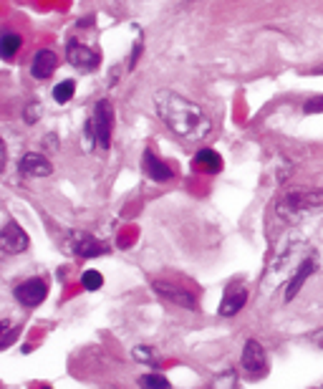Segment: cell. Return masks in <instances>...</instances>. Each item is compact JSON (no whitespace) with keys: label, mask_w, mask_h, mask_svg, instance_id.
<instances>
[{"label":"cell","mask_w":323,"mask_h":389,"mask_svg":"<svg viewBox=\"0 0 323 389\" xmlns=\"http://www.w3.org/2000/svg\"><path fill=\"white\" fill-rule=\"evenodd\" d=\"M66 58H69V64L74 66L76 71H84V74H91V71H96L98 64H101L98 53L79 41H69V46H66Z\"/></svg>","instance_id":"6"},{"label":"cell","mask_w":323,"mask_h":389,"mask_svg":"<svg viewBox=\"0 0 323 389\" xmlns=\"http://www.w3.org/2000/svg\"><path fill=\"white\" fill-rule=\"evenodd\" d=\"M101 283H104V276L98 274V271H94V268H89V271L81 274V286H84L86 291H98L101 288Z\"/></svg>","instance_id":"17"},{"label":"cell","mask_w":323,"mask_h":389,"mask_svg":"<svg viewBox=\"0 0 323 389\" xmlns=\"http://www.w3.org/2000/svg\"><path fill=\"white\" fill-rule=\"evenodd\" d=\"M139 384L147 389H169L172 384L167 382V377H162V374H147V377L139 379Z\"/></svg>","instance_id":"18"},{"label":"cell","mask_w":323,"mask_h":389,"mask_svg":"<svg viewBox=\"0 0 323 389\" xmlns=\"http://www.w3.org/2000/svg\"><path fill=\"white\" fill-rule=\"evenodd\" d=\"M316 268H318L316 258H308V261L300 263L298 271L293 274V278H290L288 286H285V301H293L295 293H298V291L303 288V283H306V281L311 278L313 274H316Z\"/></svg>","instance_id":"13"},{"label":"cell","mask_w":323,"mask_h":389,"mask_svg":"<svg viewBox=\"0 0 323 389\" xmlns=\"http://www.w3.org/2000/svg\"><path fill=\"white\" fill-rule=\"evenodd\" d=\"M13 296H16V301L21 303V306L35 308L38 303L46 301V296H48L46 278H28V281H23V283H18L16 291H13Z\"/></svg>","instance_id":"5"},{"label":"cell","mask_w":323,"mask_h":389,"mask_svg":"<svg viewBox=\"0 0 323 389\" xmlns=\"http://www.w3.org/2000/svg\"><path fill=\"white\" fill-rule=\"evenodd\" d=\"M323 210V190L318 187H288L276 203V215L285 222H300Z\"/></svg>","instance_id":"2"},{"label":"cell","mask_w":323,"mask_h":389,"mask_svg":"<svg viewBox=\"0 0 323 389\" xmlns=\"http://www.w3.org/2000/svg\"><path fill=\"white\" fill-rule=\"evenodd\" d=\"M18 169H21V174H26V177H48V174L53 172V164L48 162L46 154L28 152V154H23V157H21V162H18Z\"/></svg>","instance_id":"9"},{"label":"cell","mask_w":323,"mask_h":389,"mask_svg":"<svg viewBox=\"0 0 323 389\" xmlns=\"http://www.w3.org/2000/svg\"><path fill=\"white\" fill-rule=\"evenodd\" d=\"M154 291L167 303H174V306H182V308H190V311H195V308H197L195 296H192L190 291H185V288H177V286L164 283V281H154Z\"/></svg>","instance_id":"8"},{"label":"cell","mask_w":323,"mask_h":389,"mask_svg":"<svg viewBox=\"0 0 323 389\" xmlns=\"http://www.w3.org/2000/svg\"><path fill=\"white\" fill-rule=\"evenodd\" d=\"M71 250L81 258H96L101 253H106L104 245L98 243L94 235H89V232H74L71 235Z\"/></svg>","instance_id":"11"},{"label":"cell","mask_w":323,"mask_h":389,"mask_svg":"<svg viewBox=\"0 0 323 389\" xmlns=\"http://www.w3.org/2000/svg\"><path fill=\"white\" fill-rule=\"evenodd\" d=\"M134 359H139V361H152V359H154V351H152L149 346H137V349H134Z\"/></svg>","instance_id":"20"},{"label":"cell","mask_w":323,"mask_h":389,"mask_svg":"<svg viewBox=\"0 0 323 389\" xmlns=\"http://www.w3.org/2000/svg\"><path fill=\"white\" fill-rule=\"evenodd\" d=\"M303 111H306V114H318V111H323V96H316V99L306 101Z\"/></svg>","instance_id":"21"},{"label":"cell","mask_w":323,"mask_h":389,"mask_svg":"<svg viewBox=\"0 0 323 389\" xmlns=\"http://www.w3.org/2000/svg\"><path fill=\"white\" fill-rule=\"evenodd\" d=\"M245 303H248V291L242 288V286H230V288L225 291V296H222L217 314L230 319V316L240 314L242 308H245Z\"/></svg>","instance_id":"10"},{"label":"cell","mask_w":323,"mask_h":389,"mask_svg":"<svg viewBox=\"0 0 323 389\" xmlns=\"http://www.w3.org/2000/svg\"><path fill=\"white\" fill-rule=\"evenodd\" d=\"M28 243H30V238L23 227L18 225V222H6V227H3V238H0V245H3L6 253L18 256V253H23V250L28 248Z\"/></svg>","instance_id":"7"},{"label":"cell","mask_w":323,"mask_h":389,"mask_svg":"<svg viewBox=\"0 0 323 389\" xmlns=\"http://www.w3.org/2000/svg\"><path fill=\"white\" fill-rule=\"evenodd\" d=\"M76 94V84L74 81H61L53 86V101H58V104H66V101L74 99Z\"/></svg>","instance_id":"16"},{"label":"cell","mask_w":323,"mask_h":389,"mask_svg":"<svg viewBox=\"0 0 323 389\" xmlns=\"http://www.w3.org/2000/svg\"><path fill=\"white\" fill-rule=\"evenodd\" d=\"M91 124L94 134H96V147L106 152L111 145V129H114V106H111V101L106 99L98 101L96 109H94Z\"/></svg>","instance_id":"3"},{"label":"cell","mask_w":323,"mask_h":389,"mask_svg":"<svg viewBox=\"0 0 323 389\" xmlns=\"http://www.w3.org/2000/svg\"><path fill=\"white\" fill-rule=\"evenodd\" d=\"M195 167L200 172H208V174H217L222 169V157H220L215 150H200L195 154Z\"/></svg>","instance_id":"15"},{"label":"cell","mask_w":323,"mask_h":389,"mask_svg":"<svg viewBox=\"0 0 323 389\" xmlns=\"http://www.w3.org/2000/svg\"><path fill=\"white\" fill-rule=\"evenodd\" d=\"M142 167H144L147 177H152L154 182H169L174 177L172 167H169L167 162H162L159 157H154L152 150H147L144 154H142Z\"/></svg>","instance_id":"12"},{"label":"cell","mask_w":323,"mask_h":389,"mask_svg":"<svg viewBox=\"0 0 323 389\" xmlns=\"http://www.w3.org/2000/svg\"><path fill=\"white\" fill-rule=\"evenodd\" d=\"M21 35H16V33H6L3 35V56L6 58H13L16 56V51L21 48Z\"/></svg>","instance_id":"19"},{"label":"cell","mask_w":323,"mask_h":389,"mask_svg":"<svg viewBox=\"0 0 323 389\" xmlns=\"http://www.w3.org/2000/svg\"><path fill=\"white\" fill-rule=\"evenodd\" d=\"M240 364H242V372L248 374V377L258 379L268 372V356H266V349L263 344L250 339L242 349V356H240Z\"/></svg>","instance_id":"4"},{"label":"cell","mask_w":323,"mask_h":389,"mask_svg":"<svg viewBox=\"0 0 323 389\" xmlns=\"http://www.w3.org/2000/svg\"><path fill=\"white\" fill-rule=\"evenodd\" d=\"M56 69H58V56L53 51H48V48H40L33 56V61H30V74L35 79H48V76H53Z\"/></svg>","instance_id":"14"},{"label":"cell","mask_w":323,"mask_h":389,"mask_svg":"<svg viewBox=\"0 0 323 389\" xmlns=\"http://www.w3.org/2000/svg\"><path fill=\"white\" fill-rule=\"evenodd\" d=\"M154 106H157L159 119L177 134L179 140L202 142V140H208L210 132H212V122H210V116L205 114V109L197 106L195 101L169 91V89L157 91Z\"/></svg>","instance_id":"1"}]
</instances>
